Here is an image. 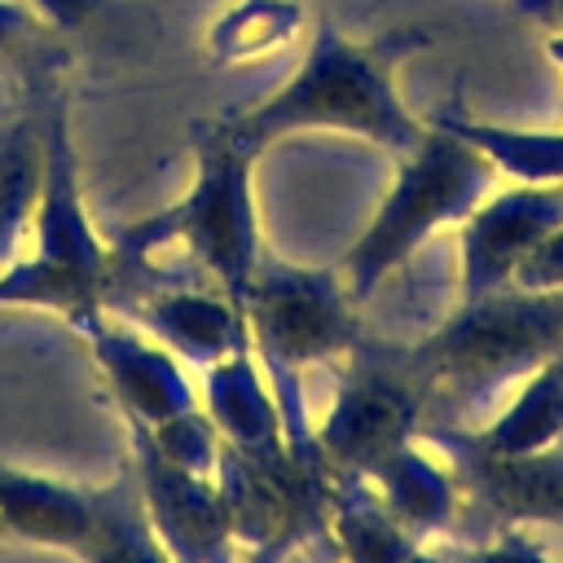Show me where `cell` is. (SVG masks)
Masks as SVG:
<instances>
[{
	"instance_id": "cell-1",
	"label": "cell",
	"mask_w": 563,
	"mask_h": 563,
	"mask_svg": "<svg viewBox=\"0 0 563 563\" xmlns=\"http://www.w3.org/2000/svg\"><path fill=\"white\" fill-rule=\"evenodd\" d=\"M431 44L427 26H391L369 40L343 35L330 18H317L299 66L255 106L229 110L216 123L246 150L264 154L268 145L299 132H339L369 141L378 150L409 154L427 136V119H418L400 88V62Z\"/></svg>"
},
{
	"instance_id": "cell-2",
	"label": "cell",
	"mask_w": 563,
	"mask_h": 563,
	"mask_svg": "<svg viewBox=\"0 0 563 563\" xmlns=\"http://www.w3.org/2000/svg\"><path fill=\"white\" fill-rule=\"evenodd\" d=\"M35 106L44 132V180L26 246L0 268V308H40L88 334L106 317L110 242L88 216L79 154L70 141V106L53 75L35 84Z\"/></svg>"
},
{
	"instance_id": "cell-3",
	"label": "cell",
	"mask_w": 563,
	"mask_h": 563,
	"mask_svg": "<svg viewBox=\"0 0 563 563\" xmlns=\"http://www.w3.org/2000/svg\"><path fill=\"white\" fill-rule=\"evenodd\" d=\"M409 352L431 391L427 422H453V413L475 409L497 387H515L563 356V290L501 286L457 299V308Z\"/></svg>"
},
{
	"instance_id": "cell-4",
	"label": "cell",
	"mask_w": 563,
	"mask_h": 563,
	"mask_svg": "<svg viewBox=\"0 0 563 563\" xmlns=\"http://www.w3.org/2000/svg\"><path fill=\"white\" fill-rule=\"evenodd\" d=\"M255 154H246L216 119L194 128V176L189 189L123 224L110 251L123 260H150L163 246H185L238 308L264 260L260 207H255Z\"/></svg>"
},
{
	"instance_id": "cell-5",
	"label": "cell",
	"mask_w": 563,
	"mask_h": 563,
	"mask_svg": "<svg viewBox=\"0 0 563 563\" xmlns=\"http://www.w3.org/2000/svg\"><path fill=\"white\" fill-rule=\"evenodd\" d=\"M493 180V163L471 141L427 119V136L409 154H396V176L387 194L334 264L352 303H365L396 268L418 255L427 238L462 224L488 198Z\"/></svg>"
},
{
	"instance_id": "cell-6",
	"label": "cell",
	"mask_w": 563,
	"mask_h": 563,
	"mask_svg": "<svg viewBox=\"0 0 563 563\" xmlns=\"http://www.w3.org/2000/svg\"><path fill=\"white\" fill-rule=\"evenodd\" d=\"M339 268L286 264L264 251L251 290L242 299L246 339L277 391L282 427L290 444L317 440L303 405V369L347 356L365 334Z\"/></svg>"
},
{
	"instance_id": "cell-7",
	"label": "cell",
	"mask_w": 563,
	"mask_h": 563,
	"mask_svg": "<svg viewBox=\"0 0 563 563\" xmlns=\"http://www.w3.org/2000/svg\"><path fill=\"white\" fill-rule=\"evenodd\" d=\"M216 479L242 563H282L303 545L330 541V501L339 475L321 457L317 440H282L268 449L220 444Z\"/></svg>"
},
{
	"instance_id": "cell-8",
	"label": "cell",
	"mask_w": 563,
	"mask_h": 563,
	"mask_svg": "<svg viewBox=\"0 0 563 563\" xmlns=\"http://www.w3.org/2000/svg\"><path fill=\"white\" fill-rule=\"evenodd\" d=\"M427 378L409 347H383L361 339L339 369L334 400L325 418L312 427L321 457L334 475L369 479L391 453L427 427Z\"/></svg>"
},
{
	"instance_id": "cell-9",
	"label": "cell",
	"mask_w": 563,
	"mask_h": 563,
	"mask_svg": "<svg viewBox=\"0 0 563 563\" xmlns=\"http://www.w3.org/2000/svg\"><path fill=\"white\" fill-rule=\"evenodd\" d=\"M128 444H132V475L145 501V515L167 545L176 563H233V528H229V506L220 493L216 475L189 471L154 449V440L128 422Z\"/></svg>"
},
{
	"instance_id": "cell-10",
	"label": "cell",
	"mask_w": 563,
	"mask_h": 563,
	"mask_svg": "<svg viewBox=\"0 0 563 563\" xmlns=\"http://www.w3.org/2000/svg\"><path fill=\"white\" fill-rule=\"evenodd\" d=\"M563 220V185L515 180L488 189V198L457 224V299H475L510 286L528 251Z\"/></svg>"
},
{
	"instance_id": "cell-11",
	"label": "cell",
	"mask_w": 563,
	"mask_h": 563,
	"mask_svg": "<svg viewBox=\"0 0 563 563\" xmlns=\"http://www.w3.org/2000/svg\"><path fill=\"white\" fill-rule=\"evenodd\" d=\"M422 440H431L449 457L462 493L479 501L501 528L563 523V444L523 457H493L479 453L453 422H427Z\"/></svg>"
},
{
	"instance_id": "cell-12",
	"label": "cell",
	"mask_w": 563,
	"mask_h": 563,
	"mask_svg": "<svg viewBox=\"0 0 563 563\" xmlns=\"http://www.w3.org/2000/svg\"><path fill=\"white\" fill-rule=\"evenodd\" d=\"M92 347V361L106 378L110 400L119 405L123 422H141L145 431L194 413L202 400L172 347H163L150 334H136L128 321H110V312L84 334Z\"/></svg>"
},
{
	"instance_id": "cell-13",
	"label": "cell",
	"mask_w": 563,
	"mask_h": 563,
	"mask_svg": "<svg viewBox=\"0 0 563 563\" xmlns=\"http://www.w3.org/2000/svg\"><path fill=\"white\" fill-rule=\"evenodd\" d=\"M97 523V488L0 462V541L79 554Z\"/></svg>"
},
{
	"instance_id": "cell-14",
	"label": "cell",
	"mask_w": 563,
	"mask_h": 563,
	"mask_svg": "<svg viewBox=\"0 0 563 563\" xmlns=\"http://www.w3.org/2000/svg\"><path fill=\"white\" fill-rule=\"evenodd\" d=\"M202 409L229 449H268L286 440L277 391L251 343L202 369Z\"/></svg>"
},
{
	"instance_id": "cell-15",
	"label": "cell",
	"mask_w": 563,
	"mask_h": 563,
	"mask_svg": "<svg viewBox=\"0 0 563 563\" xmlns=\"http://www.w3.org/2000/svg\"><path fill=\"white\" fill-rule=\"evenodd\" d=\"M365 484L418 541L431 532H444L462 506V484H457L449 457L422 435L409 440L400 453H391Z\"/></svg>"
},
{
	"instance_id": "cell-16",
	"label": "cell",
	"mask_w": 563,
	"mask_h": 563,
	"mask_svg": "<svg viewBox=\"0 0 563 563\" xmlns=\"http://www.w3.org/2000/svg\"><path fill=\"white\" fill-rule=\"evenodd\" d=\"M462 435L493 457H523L563 444V356L515 383V396L501 405V413L484 427H462Z\"/></svg>"
},
{
	"instance_id": "cell-17",
	"label": "cell",
	"mask_w": 563,
	"mask_h": 563,
	"mask_svg": "<svg viewBox=\"0 0 563 563\" xmlns=\"http://www.w3.org/2000/svg\"><path fill=\"white\" fill-rule=\"evenodd\" d=\"M431 123L457 132L462 141H471L497 176L510 180H528V185H563V128L541 132V128H506V123H488V119H471L457 101H444L440 110L427 114Z\"/></svg>"
},
{
	"instance_id": "cell-18",
	"label": "cell",
	"mask_w": 563,
	"mask_h": 563,
	"mask_svg": "<svg viewBox=\"0 0 563 563\" xmlns=\"http://www.w3.org/2000/svg\"><path fill=\"white\" fill-rule=\"evenodd\" d=\"M330 541L343 563H405L422 541L378 501V493L356 479L339 475L334 479V501H330Z\"/></svg>"
},
{
	"instance_id": "cell-19",
	"label": "cell",
	"mask_w": 563,
	"mask_h": 563,
	"mask_svg": "<svg viewBox=\"0 0 563 563\" xmlns=\"http://www.w3.org/2000/svg\"><path fill=\"white\" fill-rule=\"evenodd\" d=\"M44 180V132L40 106L0 128V268L13 264L31 238L35 202Z\"/></svg>"
},
{
	"instance_id": "cell-20",
	"label": "cell",
	"mask_w": 563,
	"mask_h": 563,
	"mask_svg": "<svg viewBox=\"0 0 563 563\" xmlns=\"http://www.w3.org/2000/svg\"><path fill=\"white\" fill-rule=\"evenodd\" d=\"M75 559L79 563H176L145 515L132 462H123L110 484H97V523Z\"/></svg>"
},
{
	"instance_id": "cell-21",
	"label": "cell",
	"mask_w": 563,
	"mask_h": 563,
	"mask_svg": "<svg viewBox=\"0 0 563 563\" xmlns=\"http://www.w3.org/2000/svg\"><path fill=\"white\" fill-rule=\"evenodd\" d=\"M303 22H308V9L299 0H229L207 26V57L220 70L260 62L295 44Z\"/></svg>"
},
{
	"instance_id": "cell-22",
	"label": "cell",
	"mask_w": 563,
	"mask_h": 563,
	"mask_svg": "<svg viewBox=\"0 0 563 563\" xmlns=\"http://www.w3.org/2000/svg\"><path fill=\"white\" fill-rule=\"evenodd\" d=\"M453 563H563V559H554L528 528L506 523V528H497L488 541L457 550Z\"/></svg>"
},
{
	"instance_id": "cell-23",
	"label": "cell",
	"mask_w": 563,
	"mask_h": 563,
	"mask_svg": "<svg viewBox=\"0 0 563 563\" xmlns=\"http://www.w3.org/2000/svg\"><path fill=\"white\" fill-rule=\"evenodd\" d=\"M53 40V31L35 18L26 0H0V62H22L40 53Z\"/></svg>"
},
{
	"instance_id": "cell-24",
	"label": "cell",
	"mask_w": 563,
	"mask_h": 563,
	"mask_svg": "<svg viewBox=\"0 0 563 563\" xmlns=\"http://www.w3.org/2000/svg\"><path fill=\"white\" fill-rule=\"evenodd\" d=\"M510 286H528V290H563V220L528 251V260L515 268Z\"/></svg>"
},
{
	"instance_id": "cell-25",
	"label": "cell",
	"mask_w": 563,
	"mask_h": 563,
	"mask_svg": "<svg viewBox=\"0 0 563 563\" xmlns=\"http://www.w3.org/2000/svg\"><path fill=\"white\" fill-rule=\"evenodd\" d=\"M31 9H35V18L53 31V35H70V31H79L88 18H97L110 0H26Z\"/></svg>"
},
{
	"instance_id": "cell-26",
	"label": "cell",
	"mask_w": 563,
	"mask_h": 563,
	"mask_svg": "<svg viewBox=\"0 0 563 563\" xmlns=\"http://www.w3.org/2000/svg\"><path fill=\"white\" fill-rule=\"evenodd\" d=\"M515 9L545 26V53L563 70V0H515Z\"/></svg>"
},
{
	"instance_id": "cell-27",
	"label": "cell",
	"mask_w": 563,
	"mask_h": 563,
	"mask_svg": "<svg viewBox=\"0 0 563 563\" xmlns=\"http://www.w3.org/2000/svg\"><path fill=\"white\" fill-rule=\"evenodd\" d=\"M405 563H453V559H440V554H427V550L418 545V550H413V554H409Z\"/></svg>"
}]
</instances>
